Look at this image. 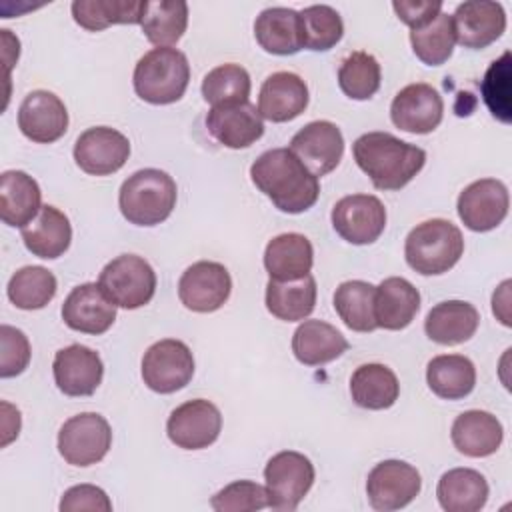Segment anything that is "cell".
Wrapping results in <instances>:
<instances>
[{
	"label": "cell",
	"instance_id": "cell-1",
	"mask_svg": "<svg viewBox=\"0 0 512 512\" xmlns=\"http://www.w3.org/2000/svg\"><path fill=\"white\" fill-rule=\"evenodd\" d=\"M254 186L286 214H300L312 208L320 196V182L290 148H272L260 154L250 166Z\"/></svg>",
	"mask_w": 512,
	"mask_h": 512
},
{
	"label": "cell",
	"instance_id": "cell-2",
	"mask_svg": "<svg viewBox=\"0 0 512 512\" xmlns=\"http://www.w3.org/2000/svg\"><path fill=\"white\" fill-rule=\"evenodd\" d=\"M358 168L378 190L404 188L426 164V152L388 132H366L352 144Z\"/></svg>",
	"mask_w": 512,
	"mask_h": 512
},
{
	"label": "cell",
	"instance_id": "cell-3",
	"mask_svg": "<svg viewBox=\"0 0 512 512\" xmlns=\"http://www.w3.org/2000/svg\"><path fill=\"white\" fill-rule=\"evenodd\" d=\"M178 198L176 182L158 168H144L128 176L118 192L122 216L134 226H156L164 222Z\"/></svg>",
	"mask_w": 512,
	"mask_h": 512
},
{
	"label": "cell",
	"instance_id": "cell-4",
	"mask_svg": "<svg viewBox=\"0 0 512 512\" xmlns=\"http://www.w3.org/2000/svg\"><path fill=\"white\" fill-rule=\"evenodd\" d=\"M464 252V238L456 224L444 218L420 222L404 242L408 266L422 276L448 272Z\"/></svg>",
	"mask_w": 512,
	"mask_h": 512
},
{
	"label": "cell",
	"instance_id": "cell-5",
	"mask_svg": "<svg viewBox=\"0 0 512 512\" xmlns=\"http://www.w3.org/2000/svg\"><path fill=\"white\" fill-rule=\"evenodd\" d=\"M134 90L148 104L178 102L190 82V64L176 48H152L134 68Z\"/></svg>",
	"mask_w": 512,
	"mask_h": 512
},
{
	"label": "cell",
	"instance_id": "cell-6",
	"mask_svg": "<svg viewBox=\"0 0 512 512\" xmlns=\"http://www.w3.org/2000/svg\"><path fill=\"white\" fill-rule=\"evenodd\" d=\"M98 284L118 308L136 310L152 300L156 272L142 256L120 254L102 268Z\"/></svg>",
	"mask_w": 512,
	"mask_h": 512
},
{
	"label": "cell",
	"instance_id": "cell-7",
	"mask_svg": "<svg viewBox=\"0 0 512 512\" xmlns=\"http://www.w3.org/2000/svg\"><path fill=\"white\" fill-rule=\"evenodd\" d=\"M314 476V464L308 456L294 450L274 454L264 468L268 508L286 512L296 510L312 488Z\"/></svg>",
	"mask_w": 512,
	"mask_h": 512
},
{
	"label": "cell",
	"instance_id": "cell-8",
	"mask_svg": "<svg viewBox=\"0 0 512 512\" xmlns=\"http://www.w3.org/2000/svg\"><path fill=\"white\" fill-rule=\"evenodd\" d=\"M112 446V428L102 414L82 412L68 418L58 432V452L72 466L100 462Z\"/></svg>",
	"mask_w": 512,
	"mask_h": 512
},
{
	"label": "cell",
	"instance_id": "cell-9",
	"mask_svg": "<svg viewBox=\"0 0 512 512\" xmlns=\"http://www.w3.org/2000/svg\"><path fill=\"white\" fill-rule=\"evenodd\" d=\"M192 376L194 356L182 340H158L142 356V380L152 392L172 394L184 388Z\"/></svg>",
	"mask_w": 512,
	"mask_h": 512
},
{
	"label": "cell",
	"instance_id": "cell-10",
	"mask_svg": "<svg viewBox=\"0 0 512 512\" xmlns=\"http://www.w3.org/2000/svg\"><path fill=\"white\" fill-rule=\"evenodd\" d=\"M422 488L420 472L404 460H384L368 472L366 496L374 510L392 512L408 506Z\"/></svg>",
	"mask_w": 512,
	"mask_h": 512
},
{
	"label": "cell",
	"instance_id": "cell-11",
	"mask_svg": "<svg viewBox=\"0 0 512 512\" xmlns=\"http://www.w3.org/2000/svg\"><path fill=\"white\" fill-rule=\"evenodd\" d=\"M232 292V278L224 264L200 260L188 266L178 280L180 302L200 314L216 312L224 306Z\"/></svg>",
	"mask_w": 512,
	"mask_h": 512
},
{
	"label": "cell",
	"instance_id": "cell-12",
	"mask_svg": "<svg viewBox=\"0 0 512 512\" xmlns=\"http://www.w3.org/2000/svg\"><path fill=\"white\" fill-rule=\"evenodd\" d=\"M222 430V414L204 398L188 400L174 408L166 422V434L182 450H202L214 444Z\"/></svg>",
	"mask_w": 512,
	"mask_h": 512
},
{
	"label": "cell",
	"instance_id": "cell-13",
	"mask_svg": "<svg viewBox=\"0 0 512 512\" xmlns=\"http://www.w3.org/2000/svg\"><path fill=\"white\" fill-rule=\"evenodd\" d=\"M332 226L350 244H372L386 228V208L372 194H350L334 204Z\"/></svg>",
	"mask_w": 512,
	"mask_h": 512
},
{
	"label": "cell",
	"instance_id": "cell-14",
	"mask_svg": "<svg viewBox=\"0 0 512 512\" xmlns=\"http://www.w3.org/2000/svg\"><path fill=\"white\" fill-rule=\"evenodd\" d=\"M456 208L460 220L472 232L494 230L508 216V188L496 178H480L460 192Z\"/></svg>",
	"mask_w": 512,
	"mask_h": 512
},
{
	"label": "cell",
	"instance_id": "cell-15",
	"mask_svg": "<svg viewBox=\"0 0 512 512\" xmlns=\"http://www.w3.org/2000/svg\"><path fill=\"white\" fill-rule=\"evenodd\" d=\"M130 156L128 138L108 126L84 130L74 142V160L90 176H108L118 172Z\"/></svg>",
	"mask_w": 512,
	"mask_h": 512
},
{
	"label": "cell",
	"instance_id": "cell-16",
	"mask_svg": "<svg viewBox=\"0 0 512 512\" xmlns=\"http://www.w3.org/2000/svg\"><path fill=\"white\" fill-rule=\"evenodd\" d=\"M444 116V102L436 88L424 82L404 86L390 104L392 124L410 134L434 132Z\"/></svg>",
	"mask_w": 512,
	"mask_h": 512
},
{
	"label": "cell",
	"instance_id": "cell-17",
	"mask_svg": "<svg viewBox=\"0 0 512 512\" xmlns=\"http://www.w3.org/2000/svg\"><path fill=\"white\" fill-rule=\"evenodd\" d=\"M290 150L314 176H324L340 164L344 136L334 122L314 120L292 136Z\"/></svg>",
	"mask_w": 512,
	"mask_h": 512
},
{
	"label": "cell",
	"instance_id": "cell-18",
	"mask_svg": "<svg viewBox=\"0 0 512 512\" xmlns=\"http://www.w3.org/2000/svg\"><path fill=\"white\" fill-rule=\"evenodd\" d=\"M20 132L36 144H52L68 130L64 102L48 90H32L18 108Z\"/></svg>",
	"mask_w": 512,
	"mask_h": 512
},
{
	"label": "cell",
	"instance_id": "cell-19",
	"mask_svg": "<svg viewBox=\"0 0 512 512\" xmlns=\"http://www.w3.org/2000/svg\"><path fill=\"white\" fill-rule=\"evenodd\" d=\"M62 320L70 330L82 334H104L116 320V304L106 296L98 282H86L66 296Z\"/></svg>",
	"mask_w": 512,
	"mask_h": 512
},
{
	"label": "cell",
	"instance_id": "cell-20",
	"mask_svg": "<svg viewBox=\"0 0 512 512\" xmlns=\"http://www.w3.org/2000/svg\"><path fill=\"white\" fill-rule=\"evenodd\" d=\"M54 382L66 396H92L102 382L104 364L98 352L82 344H70L56 352L52 362Z\"/></svg>",
	"mask_w": 512,
	"mask_h": 512
},
{
	"label": "cell",
	"instance_id": "cell-21",
	"mask_svg": "<svg viewBox=\"0 0 512 512\" xmlns=\"http://www.w3.org/2000/svg\"><path fill=\"white\" fill-rule=\"evenodd\" d=\"M456 42L470 50H482L496 42L506 30V12L498 2H462L452 14Z\"/></svg>",
	"mask_w": 512,
	"mask_h": 512
},
{
	"label": "cell",
	"instance_id": "cell-22",
	"mask_svg": "<svg viewBox=\"0 0 512 512\" xmlns=\"http://www.w3.org/2000/svg\"><path fill=\"white\" fill-rule=\"evenodd\" d=\"M206 128L222 146L240 150L262 138L264 118L252 102L212 106L206 116Z\"/></svg>",
	"mask_w": 512,
	"mask_h": 512
},
{
	"label": "cell",
	"instance_id": "cell-23",
	"mask_svg": "<svg viewBox=\"0 0 512 512\" xmlns=\"http://www.w3.org/2000/svg\"><path fill=\"white\" fill-rule=\"evenodd\" d=\"M308 106V86L294 72L270 74L258 94V112L270 122H290Z\"/></svg>",
	"mask_w": 512,
	"mask_h": 512
},
{
	"label": "cell",
	"instance_id": "cell-24",
	"mask_svg": "<svg viewBox=\"0 0 512 512\" xmlns=\"http://www.w3.org/2000/svg\"><path fill=\"white\" fill-rule=\"evenodd\" d=\"M450 438L460 454L484 458L500 448L504 428L500 420L486 410H466L452 422Z\"/></svg>",
	"mask_w": 512,
	"mask_h": 512
},
{
	"label": "cell",
	"instance_id": "cell-25",
	"mask_svg": "<svg viewBox=\"0 0 512 512\" xmlns=\"http://www.w3.org/2000/svg\"><path fill=\"white\" fill-rule=\"evenodd\" d=\"M420 310L418 288L402 278L390 276L376 286L374 294V316L378 328L384 330H404L412 324Z\"/></svg>",
	"mask_w": 512,
	"mask_h": 512
},
{
	"label": "cell",
	"instance_id": "cell-26",
	"mask_svg": "<svg viewBox=\"0 0 512 512\" xmlns=\"http://www.w3.org/2000/svg\"><path fill=\"white\" fill-rule=\"evenodd\" d=\"M480 324L478 310L464 300H444L430 308L424 320L426 336L442 346H456L470 340Z\"/></svg>",
	"mask_w": 512,
	"mask_h": 512
},
{
	"label": "cell",
	"instance_id": "cell-27",
	"mask_svg": "<svg viewBox=\"0 0 512 512\" xmlns=\"http://www.w3.org/2000/svg\"><path fill=\"white\" fill-rule=\"evenodd\" d=\"M314 248L304 234L286 232L274 236L264 250V268L272 280L288 282L310 274Z\"/></svg>",
	"mask_w": 512,
	"mask_h": 512
},
{
	"label": "cell",
	"instance_id": "cell-28",
	"mask_svg": "<svg viewBox=\"0 0 512 512\" xmlns=\"http://www.w3.org/2000/svg\"><path fill=\"white\" fill-rule=\"evenodd\" d=\"M254 36L262 50L276 56H290L304 48L300 12L292 8H266L254 22Z\"/></svg>",
	"mask_w": 512,
	"mask_h": 512
},
{
	"label": "cell",
	"instance_id": "cell-29",
	"mask_svg": "<svg viewBox=\"0 0 512 512\" xmlns=\"http://www.w3.org/2000/svg\"><path fill=\"white\" fill-rule=\"evenodd\" d=\"M42 210L38 182L22 170H6L0 176V218L8 226L24 228Z\"/></svg>",
	"mask_w": 512,
	"mask_h": 512
},
{
	"label": "cell",
	"instance_id": "cell-30",
	"mask_svg": "<svg viewBox=\"0 0 512 512\" xmlns=\"http://www.w3.org/2000/svg\"><path fill=\"white\" fill-rule=\"evenodd\" d=\"M348 350V340L324 320H304L292 336V352L304 366H320L340 358Z\"/></svg>",
	"mask_w": 512,
	"mask_h": 512
},
{
	"label": "cell",
	"instance_id": "cell-31",
	"mask_svg": "<svg viewBox=\"0 0 512 512\" xmlns=\"http://www.w3.org/2000/svg\"><path fill=\"white\" fill-rule=\"evenodd\" d=\"M24 246L38 258L54 260L62 256L72 240L68 216L56 206H42L38 216L22 228Z\"/></svg>",
	"mask_w": 512,
	"mask_h": 512
},
{
	"label": "cell",
	"instance_id": "cell-32",
	"mask_svg": "<svg viewBox=\"0 0 512 512\" xmlns=\"http://www.w3.org/2000/svg\"><path fill=\"white\" fill-rule=\"evenodd\" d=\"M486 478L472 468H452L444 472L436 486V496L446 512H478L488 500Z\"/></svg>",
	"mask_w": 512,
	"mask_h": 512
},
{
	"label": "cell",
	"instance_id": "cell-33",
	"mask_svg": "<svg viewBox=\"0 0 512 512\" xmlns=\"http://www.w3.org/2000/svg\"><path fill=\"white\" fill-rule=\"evenodd\" d=\"M316 280L306 274L298 280H268L266 284V308L272 316L284 322H298L312 314L316 306Z\"/></svg>",
	"mask_w": 512,
	"mask_h": 512
},
{
	"label": "cell",
	"instance_id": "cell-34",
	"mask_svg": "<svg viewBox=\"0 0 512 512\" xmlns=\"http://www.w3.org/2000/svg\"><path fill=\"white\" fill-rule=\"evenodd\" d=\"M350 394L360 408L386 410L398 400L400 384L388 366L372 362L354 370L350 378Z\"/></svg>",
	"mask_w": 512,
	"mask_h": 512
},
{
	"label": "cell",
	"instance_id": "cell-35",
	"mask_svg": "<svg viewBox=\"0 0 512 512\" xmlns=\"http://www.w3.org/2000/svg\"><path fill=\"white\" fill-rule=\"evenodd\" d=\"M426 382L438 398L460 400L474 390L476 368L462 354L434 356L426 366Z\"/></svg>",
	"mask_w": 512,
	"mask_h": 512
},
{
	"label": "cell",
	"instance_id": "cell-36",
	"mask_svg": "<svg viewBox=\"0 0 512 512\" xmlns=\"http://www.w3.org/2000/svg\"><path fill=\"white\" fill-rule=\"evenodd\" d=\"M146 0H74V22L90 32H100L112 24H140Z\"/></svg>",
	"mask_w": 512,
	"mask_h": 512
},
{
	"label": "cell",
	"instance_id": "cell-37",
	"mask_svg": "<svg viewBox=\"0 0 512 512\" xmlns=\"http://www.w3.org/2000/svg\"><path fill=\"white\" fill-rule=\"evenodd\" d=\"M140 26L150 44L158 48H172L186 32L188 4L182 0L146 2Z\"/></svg>",
	"mask_w": 512,
	"mask_h": 512
},
{
	"label": "cell",
	"instance_id": "cell-38",
	"mask_svg": "<svg viewBox=\"0 0 512 512\" xmlns=\"http://www.w3.org/2000/svg\"><path fill=\"white\" fill-rule=\"evenodd\" d=\"M376 286L364 280L342 282L334 292V310L346 328L354 332H372L378 328L374 316Z\"/></svg>",
	"mask_w": 512,
	"mask_h": 512
},
{
	"label": "cell",
	"instance_id": "cell-39",
	"mask_svg": "<svg viewBox=\"0 0 512 512\" xmlns=\"http://www.w3.org/2000/svg\"><path fill=\"white\" fill-rule=\"evenodd\" d=\"M56 276L44 266H24L8 282V298L20 310H40L56 296Z\"/></svg>",
	"mask_w": 512,
	"mask_h": 512
},
{
	"label": "cell",
	"instance_id": "cell-40",
	"mask_svg": "<svg viewBox=\"0 0 512 512\" xmlns=\"http://www.w3.org/2000/svg\"><path fill=\"white\" fill-rule=\"evenodd\" d=\"M410 44L418 60L428 66L444 64L456 44V32L452 24V16L440 12L432 22L422 28L410 30Z\"/></svg>",
	"mask_w": 512,
	"mask_h": 512
},
{
	"label": "cell",
	"instance_id": "cell-41",
	"mask_svg": "<svg viewBox=\"0 0 512 512\" xmlns=\"http://www.w3.org/2000/svg\"><path fill=\"white\" fill-rule=\"evenodd\" d=\"M252 90L250 74L240 64H220L202 80V96L210 106L248 102Z\"/></svg>",
	"mask_w": 512,
	"mask_h": 512
},
{
	"label": "cell",
	"instance_id": "cell-42",
	"mask_svg": "<svg viewBox=\"0 0 512 512\" xmlns=\"http://www.w3.org/2000/svg\"><path fill=\"white\" fill-rule=\"evenodd\" d=\"M380 64L368 52L348 54L338 68V86L352 100H368L380 88Z\"/></svg>",
	"mask_w": 512,
	"mask_h": 512
},
{
	"label": "cell",
	"instance_id": "cell-43",
	"mask_svg": "<svg viewBox=\"0 0 512 512\" xmlns=\"http://www.w3.org/2000/svg\"><path fill=\"white\" fill-rule=\"evenodd\" d=\"M304 48L326 52L334 48L344 36V22L340 14L328 4H314L300 12Z\"/></svg>",
	"mask_w": 512,
	"mask_h": 512
},
{
	"label": "cell",
	"instance_id": "cell-44",
	"mask_svg": "<svg viewBox=\"0 0 512 512\" xmlns=\"http://www.w3.org/2000/svg\"><path fill=\"white\" fill-rule=\"evenodd\" d=\"M482 98L494 118L508 124L512 120L510 104V52H504L490 64L480 84Z\"/></svg>",
	"mask_w": 512,
	"mask_h": 512
},
{
	"label": "cell",
	"instance_id": "cell-45",
	"mask_svg": "<svg viewBox=\"0 0 512 512\" xmlns=\"http://www.w3.org/2000/svg\"><path fill=\"white\" fill-rule=\"evenodd\" d=\"M210 506L216 512H254L268 508L266 486L252 480H236L210 498Z\"/></svg>",
	"mask_w": 512,
	"mask_h": 512
},
{
	"label": "cell",
	"instance_id": "cell-46",
	"mask_svg": "<svg viewBox=\"0 0 512 512\" xmlns=\"http://www.w3.org/2000/svg\"><path fill=\"white\" fill-rule=\"evenodd\" d=\"M30 342L26 334L14 326H0V376L12 378L26 370L30 362Z\"/></svg>",
	"mask_w": 512,
	"mask_h": 512
},
{
	"label": "cell",
	"instance_id": "cell-47",
	"mask_svg": "<svg viewBox=\"0 0 512 512\" xmlns=\"http://www.w3.org/2000/svg\"><path fill=\"white\" fill-rule=\"evenodd\" d=\"M62 512H78V510H96V512H110L112 502L108 494L94 486V484H78L68 488L62 494L60 506Z\"/></svg>",
	"mask_w": 512,
	"mask_h": 512
},
{
	"label": "cell",
	"instance_id": "cell-48",
	"mask_svg": "<svg viewBox=\"0 0 512 512\" xmlns=\"http://www.w3.org/2000/svg\"><path fill=\"white\" fill-rule=\"evenodd\" d=\"M392 8L396 16L410 26V30L422 28L428 22H432L440 12H442V2H432V0H400L392 2Z\"/></svg>",
	"mask_w": 512,
	"mask_h": 512
},
{
	"label": "cell",
	"instance_id": "cell-49",
	"mask_svg": "<svg viewBox=\"0 0 512 512\" xmlns=\"http://www.w3.org/2000/svg\"><path fill=\"white\" fill-rule=\"evenodd\" d=\"M510 280H504L494 296H492V312L494 316L504 324V326H510V314H508V304H510Z\"/></svg>",
	"mask_w": 512,
	"mask_h": 512
}]
</instances>
